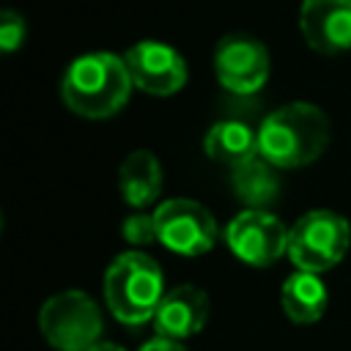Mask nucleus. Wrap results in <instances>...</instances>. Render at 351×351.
<instances>
[{
    "mask_svg": "<svg viewBox=\"0 0 351 351\" xmlns=\"http://www.w3.org/2000/svg\"><path fill=\"white\" fill-rule=\"evenodd\" d=\"M132 88L134 82L123 55L85 52L69 63L60 80V99L74 115L101 121L129 101Z\"/></svg>",
    "mask_w": 351,
    "mask_h": 351,
    "instance_id": "nucleus-1",
    "label": "nucleus"
},
{
    "mask_svg": "<svg viewBox=\"0 0 351 351\" xmlns=\"http://www.w3.org/2000/svg\"><path fill=\"white\" fill-rule=\"evenodd\" d=\"M332 123L310 101H291L269 112L258 129V154L274 167H304L329 145Z\"/></svg>",
    "mask_w": 351,
    "mask_h": 351,
    "instance_id": "nucleus-2",
    "label": "nucleus"
},
{
    "mask_svg": "<svg viewBox=\"0 0 351 351\" xmlns=\"http://www.w3.org/2000/svg\"><path fill=\"white\" fill-rule=\"evenodd\" d=\"M165 293L162 266L140 250L121 252L104 271V302L126 326H143L151 321Z\"/></svg>",
    "mask_w": 351,
    "mask_h": 351,
    "instance_id": "nucleus-3",
    "label": "nucleus"
},
{
    "mask_svg": "<svg viewBox=\"0 0 351 351\" xmlns=\"http://www.w3.org/2000/svg\"><path fill=\"white\" fill-rule=\"evenodd\" d=\"M351 244V225L329 208L302 214L288 230V258L296 269L321 274L343 261Z\"/></svg>",
    "mask_w": 351,
    "mask_h": 351,
    "instance_id": "nucleus-4",
    "label": "nucleus"
},
{
    "mask_svg": "<svg viewBox=\"0 0 351 351\" xmlns=\"http://www.w3.org/2000/svg\"><path fill=\"white\" fill-rule=\"evenodd\" d=\"M101 310L82 291H60L38 310V329L55 351H88L101 335Z\"/></svg>",
    "mask_w": 351,
    "mask_h": 351,
    "instance_id": "nucleus-5",
    "label": "nucleus"
},
{
    "mask_svg": "<svg viewBox=\"0 0 351 351\" xmlns=\"http://www.w3.org/2000/svg\"><path fill=\"white\" fill-rule=\"evenodd\" d=\"M159 244L176 255L197 258L217 244V222L211 211L189 197H173L154 208Z\"/></svg>",
    "mask_w": 351,
    "mask_h": 351,
    "instance_id": "nucleus-6",
    "label": "nucleus"
},
{
    "mask_svg": "<svg viewBox=\"0 0 351 351\" xmlns=\"http://www.w3.org/2000/svg\"><path fill=\"white\" fill-rule=\"evenodd\" d=\"M288 230L271 211L244 208L228 222L225 241L241 263L271 266L288 252Z\"/></svg>",
    "mask_w": 351,
    "mask_h": 351,
    "instance_id": "nucleus-7",
    "label": "nucleus"
},
{
    "mask_svg": "<svg viewBox=\"0 0 351 351\" xmlns=\"http://www.w3.org/2000/svg\"><path fill=\"white\" fill-rule=\"evenodd\" d=\"M269 49L250 33H230L214 49V74L236 96L258 93L269 80Z\"/></svg>",
    "mask_w": 351,
    "mask_h": 351,
    "instance_id": "nucleus-8",
    "label": "nucleus"
},
{
    "mask_svg": "<svg viewBox=\"0 0 351 351\" xmlns=\"http://www.w3.org/2000/svg\"><path fill=\"white\" fill-rule=\"evenodd\" d=\"M134 88L151 96H173L186 85V60L165 41H137L123 52Z\"/></svg>",
    "mask_w": 351,
    "mask_h": 351,
    "instance_id": "nucleus-9",
    "label": "nucleus"
},
{
    "mask_svg": "<svg viewBox=\"0 0 351 351\" xmlns=\"http://www.w3.org/2000/svg\"><path fill=\"white\" fill-rule=\"evenodd\" d=\"M299 30L318 55H343L351 49V0H302Z\"/></svg>",
    "mask_w": 351,
    "mask_h": 351,
    "instance_id": "nucleus-10",
    "label": "nucleus"
},
{
    "mask_svg": "<svg viewBox=\"0 0 351 351\" xmlns=\"http://www.w3.org/2000/svg\"><path fill=\"white\" fill-rule=\"evenodd\" d=\"M208 293L197 285H176L170 288L162 302H159V310L154 315V329H156V337H167V340H186V337H195L206 321H208Z\"/></svg>",
    "mask_w": 351,
    "mask_h": 351,
    "instance_id": "nucleus-11",
    "label": "nucleus"
},
{
    "mask_svg": "<svg viewBox=\"0 0 351 351\" xmlns=\"http://www.w3.org/2000/svg\"><path fill=\"white\" fill-rule=\"evenodd\" d=\"M203 148L211 162L228 165L233 170V167L250 162L252 156H258V132H252L244 121L225 118V121H217L206 132Z\"/></svg>",
    "mask_w": 351,
    "mask_h": 351,
    "instance_id": "nucleus-12",
    "label": "nucleus"
},
{
    "mask_svg": "<svg viewBox=\"0 0 351 351\" xmlns=\"http://www.w3.org/2000/svg\"><path fill=\"white\" fill-rule=\"evenodd\" d=\"M326 302H329L326 285L313 271L296 269L293 274L285 277V282L280 288L282 313L293 324H313V321H318L324 315V310H326Z\"/></svg>",
    "mask_w": 351,
    "mask_h": 351,
    "instance_id": "nucleus-13",
    "label": "nucleus"
},
{
    "mask_svg": "<svg viewBox=\"0 0 351 351\" xmlns=\"http://www.w3.org/2000/svg\"><path fill=\"white\" fill-rule=\"evenodd\" d=\"M118 186L132 208L151 206L162 192V165L151 151H132L118 173Z\"/></svg>",
    "mask_w": 351,
    "mask_h": 351,
    "instance_id": "nucleus-14",
    "label": "nucleus"
},
{
    "mask_svg": "<svg viewBox=\"0 0 351 351\" xmlns=\"http://www.w3.org/2000/svg\"><path fill=\"white\" fill-rule=\"evenodd\" d=\"M230 186H233L236 197L247 208H269L277 200V192H280V181L274 176V165H269L261 154L252 156L250 162L233 167Z\"/></svg>",
    "mask_w": 351,
    "mask_h": 351,
    "instance_id": "nucleus-15",
    "label": "nucleus"
},
{
    "mask_svg": "<svg viewBox=\"0 0 351 351\" xmlns=\"http://www.w3.org/2000/svg\"><path fill=\"white\" fill-rule=\"evenodd\" d=\"M121 233H123V239H126L132 247H145V244L159 241L154 214H129V217L123 219Z\"/></svg>",
    "mask_w": 351,
    "mask_h": 351,
    "instance_id": "nucleus-16",
    "label": "nucleus"
},
{
    "mask_svg": "<svg viewBox=\"0 0 351 351\" xmlns=\"http://www.w3.org/2000/svg\"><path fill=\"white\" fill-rule=\"evenodd\" d=\"M25 33H27L25 19L16 11L5 8L3 16H0V49L3 52H16L25 44Z\"/></svg>",
    "mask_w": 351,
    "mask_h": 351,
    "instance_id": "nucleus-17",
    "label": "nucleus"
},
{
    "mask_svg": "<svg viewBox=\"0 0 351 351\" xmlns=\"http://www.w3.org/2000/svg\"><path fill=\"white\" fill-rule=\"evenodd\" d=\"M140 351H186L178 340H167V337H154V340H148Z\"/></svg>",
    "mask_w": 351,
    "mask_h": 351,
    "instance_id": "nucleus-18",
    "label": "nucleus"
},
{
    "mask_svg": "<svg viewBox=\"0 0 351 351\" xmlns=\"http://www.w3.org/2000/svg\"><path fill=\"white\" fill-rule=\"evenodd\" d=\"M88 351H126V348H123V346H118V343H101V340H99V343H96V346H90Z\"/></svg>",
    "mask_w": 351,
    "mask_h": 351,
    "instance_id": "nucleus-19",
    "label": "nucleus"
}]
</instances>
